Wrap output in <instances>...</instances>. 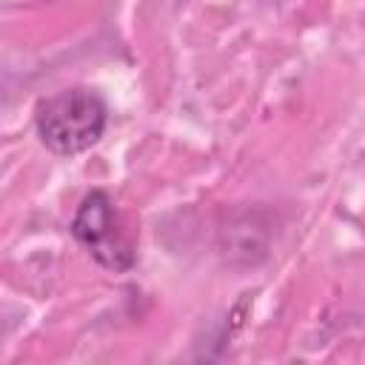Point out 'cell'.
<instances>
[{
  "instance_id": "cell-1",
  "label": "cell",
  "mask_w": 365,
  "mask_h": 365,
  "mask_svg": "<svg viewBox=\"0 0 365 365\" xmlns=\"http://www.w3.org/2000/svg\"><path fill=\"white\" fill-rule=\"evenodd\" d=\"M106 103L91 88H66L37 106L34 125L43 145L60 157L91 148L106 131Z\"/></svg>"
},
{
  "instance_id": "cell-2",
  "label": "cell",
  "mask_w": 365,
  "mask_h": 365,
  "mask_svg": "<svg viewBox=\"0 0 365 365\" xmlns=\"http://www.w3.org/2000/svg\"><path fill=\"white\" fill-rule=\"evenodd\" d=\"M71 234L77 242H83L91 257L108 268V271H128L134 265V245L125 237V231L117 225V211L114 202L106 191H91L71 222Z\"/></svg>"
}]
</instances>
